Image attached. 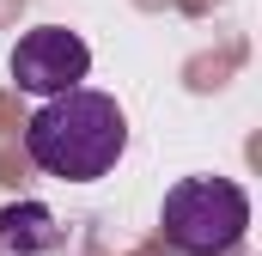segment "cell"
<instances>
[{"label":"cell","instance_id":"cell-1","mask_svg":"<svg viewBox=\"0 0 262 256\" xmlns=\"http://www.w3.org/2000/svg\"><path fill=\"white\" fill-rule=\"evenodd\" d=\"M25 153L43 177L61 183H98L116 171V159L128 153V116L110 92L92 86H67L55 98H43L25 122Z\"/></svg>","mask_w":262,"mask_h":256},{"label":"cell","instance_id":"cell-2","mask_svg":"<svg viewBox=\"0 0 262 256\" xmlns=\"http://www.w3.org/2000/svg\"><path fill=\"white\" fill-rule=\"evenodd\" d=\"M159 226L183 256H232L250 232V195L232 177H183L165 189Z\"/></svg>","mask_w":262,"mask_h":256},{"label":"cell","instance_id":"cell-3","mask_svg":"<svg viewBox=\"0 0 262 256\" xmlns=\"http://www.w3.org/2000/svg\"><path fill=\"white\" fill-rule=\"evenodd\" d=\"M85 73H92V49H85L67 25H37V31H25L18 49H12V79H18V92H31V98H55L67 86H79Z\"/></svg>","mask_w":262,"mask_h":256},{"label":"cell","instance_id":"cell-4","mask_svg":"<svg viewBox=\"0 0 262 256\" xmlns=\"http://www.w3.org/2000/svg\"><path fill=\"white\" fill-rule=\"evenodd\" d=\"M0 244L12 256H49L61 244V220L43 201H6L0 207Z\"/></svg>","mask_w":262,"mask_h":256}]
</instances>
